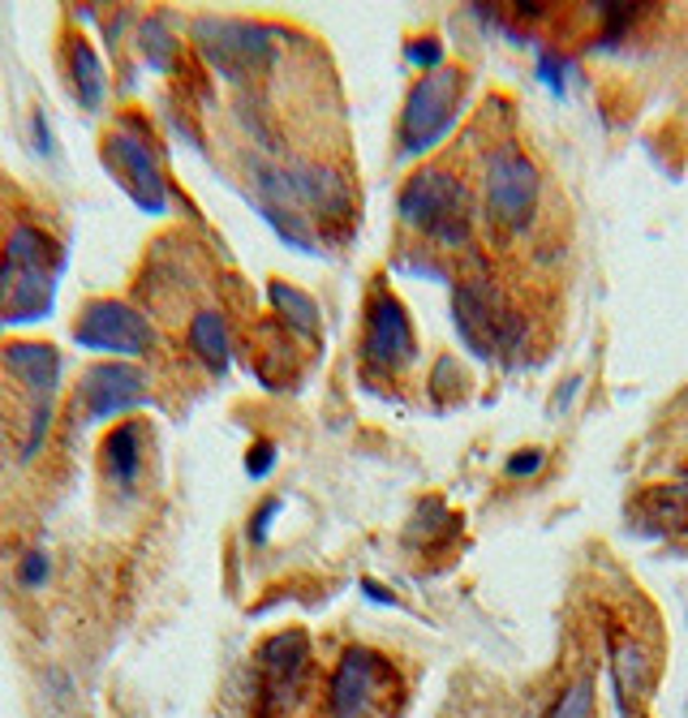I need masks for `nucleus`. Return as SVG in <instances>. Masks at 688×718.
<instances>
[{"instance_id": "a878e982", "label": "nucleus", "mask_w": 688, "mask_h": 718, "mask_svg": "<svg viewBox=\"0 0 688 718\" xmlns=\"http://www.w3.org/2000/svg\"><path fill=\"white\" fill-rule=\"evenodd\" d=\"M35 138H40V151L52 156V134H47V113H35Z\"/></svg>"}, {"instance_id": "9d476101", "label": "nucleus", "mask_w": 688, "mask_h": 718, "mask_svg": "<svg viewBox=\"0 0 688 718\" xmlns=\"http://www.w3.org/2000/svg\"><path fill=\"white\" fill-rule=\"evenodd\" d=\"M362 358L379 370H401L413 358V327H409L405 306L392 293H379L366 315Z\"/></svg>"}, {"instance_id": "423d86ee", "label": "nucleus", "mask_w": 688, "mask_h": 718, "mask_svg": "<svg viewBox=\"0 0 688 718\" xmlns=\"http://www.w3.org/2000/svg\"><path fill=\"white\" fill-rule=\"evenodd\" d=\"M538 190H542V177L533 160H526L517 147H499L490 151L486 160V207H490V220L508 233H521L533 220V207H538Z\"/></svg>"}, {"instance_id": "f3484780", "label": "nucleus", "mask_w": 688, "mask_h": 718, "mask_svg": "<svg viewBox=\"0 0 688 718\" xmlns=\"http://www.w3.org/2000/svg\"><path fill=\"white\" fill-rule=\"evenodd\" d=\"M272 306L284 315L288 327H297L301 336H315L319 331V306L301 293V288H293V284H272Z\"/></svg>"}, {"instance_id": "6e6552de", "label": "nucleus", "mask_w": 688, "mask_h": 718, "mask_svg": "<svg viewBox=\"0 0 688 718\" xmlns=\"http://www.w3.org/2000/svg\"><path fill=\"white\" fill-rule=\"evenodd\" d=\"M306 667H310V641L297 629L276 633L258 645L254 672H258V697H263L267 715H284L297 706L301 684H306Z\"/></svg>"}, {"instance_id": "39448f33", "label": "nucleus", "mask_w": 688, "mask_h": 718, "mask_svg": "<svg viewBox=\"0 0 688 718\" xmlns=\"http://www.w3.org/2000/svg\"><path fill=\"white\" fill-rule=\"evenodd\" d=\"M74 345L91 349V353H113V358H147L156 349V327L134 306L99 297V302L82 306L78 323H74Z\"/></svg>"}, {"instance_id": "aec40b11", "label": "nucleus", "mask_w": 688, "mask_h": 718, "mask_svg": "<svg viewBox=\"0 0 688 718\" xmlns=\"http://www.w3.org/2000/svg\"><path fill=\"white\" fill-rule=\"evenodd\" d=\"M47 572H52V568H47V556H43V551H31V556L18 563V581H22L27 590H40L43 581H47Z\"/></svg>"}, {"instance_id": "2eb2a0df", "label": "nucleus", "mask_w": 688, "mask_h": 718, "mask_svg": "<svg viewBox=\"0 0 688 718\" xmlns=\"http://www.w3.org/2000/svg\"><path fill=\"white\" fill-rule=\"evenodd\" d=\"M70 70H74V95H78V104L86 108V113H95V108L104 104L108 82H104V65H99L95 47H91L86 40L70 43Z\"/></svg>"}, {"instance_id": "0eeeda50", "label": "nucleus", "mask_w": 688, "mask_h": 718, "mask_svg": "<svg viewBox=\"0 0 688 718\" xmlns=\"http://www.w3.org/2000/svg\"><path fill=\"white\" fill-rule=\"evenodd\" d=\"M104 163L121 177L125 194L138 202L142 211H151V215L168 211V186H163L160 156H156L151 138L138 125H121L117 134L104 138Z\"/></svg>"}, {"instance_id": "6ab92c4d", "label": "nucleus", "mask_w": 688, "mask_h": 718, "mask_svg": "<svg viewBox=\"0 0 688 718\" xmlns=\"http://www.w3.org/2000/svg\"><path fill=\"white\" fill-rule=\"evenodd\" d=\"M547 718H594V679L581 676L576 684H568L564 697L555 701V710Z\"/></svg>"}, {"instance_id": "7ed1b4c3", "label": "nucleus", "mask_w": 688, "mask_h": 718, "mask_svg": "<svg viewBox=\"0 0 688 718\" xmlns=\"http://www.w3.org/2000/svg\"><path fill=\"white\" fill-rule=\"evenodd\" d=\"M194 43L203 52V61L229 82H250L263 74V65L272 61V31H263L258 22H237V18H203L194 22Z\"/></svg>"}, {"instance_id": "9b49d317", "label": "nucleus", "mask_w": 688, "mask_h": 718, "mask_svg": "<svg viewBox=\"0 0 688 718\" xmlns=\"http://www.w3.org/2000/svg\"><path fill=\"white\" fill-rule=\"evenodd\" d=\"M379 672H383V663L362 650V645H353V650H345V658H340V667H336V676H331V688H327V706H331V715L336 718H362L370 706H374V684H379Z\"/></svg>"}, {"instance_id": "ddd939ff", "label": "nucleus", "mask_w": 688, "mask_h": 718, "mask_svg": "<svg viewBox=\"0 0 688 718\" xmlns=\"http://www.w3.org/2000/svg\"><path fill=\"white\" fill-rule=\"evenodd\" d=\"M646 679H649V658L646 650H642V641H620L611 650V684H615V697H620L624 710L646 693Z\"/></svg>"}, {"instance_id": "20e7f679", "label": "nucleus", "mask_w": 688, "mask_h": 718, "mask_svg": "<svg viewBox=\"0 0 688 718\" xmlns=\"http://www.w3.org/2000/svg\"><path fill=\"white\" fill-rule=\"evenodd\" d=\"M456 104H461V70H431L422 82H413L401 113V147L405 156H422L431 151L456 120Z\"/></svg>"}, {"instance_id": "a211bd4d", "label": "nucleus", "mask_w": 688, "mask_h": 718, "mask_svg": "<svg viewBox=\"0 0 688 718\" xmlns=\"http://www.w3.org/2000/svg\"><path fill=\"white\" fill-rule=\"evenodd\" d=\"M172 52H177V40H172V31H168V22L163 18H147L142 22V56H147V65L151 70H172Z\"/></svg>"}, {"instance_id": "f257e3e1", "label": "nucleus", "mask_w": 688, "mask_h": 718, "mask_svg": "<svg viewBox=\"0 0 688 718\" xmlns=\"http://www.w3.org/2000/svg\"><path fill=\"white\" fill-rule=\"evenodd\" d=\"M56 272H61L56 241L40 233L35 224H18L9 233L4 263H0V302H4V323L9 327L35 323L52 310Z\"/></svg>"}, {"instance_id": "5701e85b", "label": "nucleus", "mask_w": 688, "mask_h": 718, "mask_svg": "<svg viewBox=\"0 0 688 718\" xmlns=\"http://www.w3.org/2000/svg\"><path fill=\"white\" fill-rule=\"evenodd\" d=\"M281 499H267L263 508H258V517L250 520V542H267V534H272V520L281 517Z\"/></svg>"}, {"instance_id": "dca6fc26", "label": "nucleus", "mask_w": 688, "mask_h": 718, "mask_svg": "<svg viewBox=\"0 0 688 718\" xmlns=\"http://www.w3.org/2000/svg\"><path fill=\"white\" fill-rule=\"evenodd\" d=\"M104 465L117 482L138 478V465H142V431L134 422L113 426V435L104 440Z\"/></svg>"}, {"instance_id": "4468645a", "label": "nucleus", "mask_w": 688, "mask_h": 718, "mask_svg": "<svg viewBox=\"0 0 688 718\" xmlns=\"http://www.w3.org/2000/svg\"><path fill=\"white\" fill-rule=\"evenodd\" d=\"M190 349L199 353L207 370H229V358H233V345H229V327L215 310H203L199 319L190 323Z\"/></svg>"}, {"instance_id": "b1692460", "label": "nucleus", "mask_w": 688, "mask_h": 718, "mask_svg": "<svg viewBox=\"0 0 688 718\" xmlns=\"http://www.w3.org/2000/svg\"><path fill=\"white\" fill-rule=\"evenodd\" d=\"M272 465H276V443H258V447L245 456V474H250V478L272 474Z\"/></svg>"}, {"instance_id": "4be33fe9", "label": "nucleus", "mask_w": 688, "mask_h": 718, "mask_svg": "<svg viewBox=\"0 0 688 718\" xmlns=\"http://www.w3.org/2000/svg\"><path fill=\"white\" fill-rule=\"evenodd\" d=\"M564 74H568V61H560V56H551V52H538V78L547 82L555 95L564 91Z\"/></svg>"}, {"instance_id": "f8f14e48", "label": "nucleus", "mask_w": 688, "mask_h": 718, "mask_svg": "<svg viewBox=\"0 0 688 718\" xmlns=\"http://www.w3.org/2000/svg\"><path fill=\"white\" fill-rule=\"evenodd\" d=\"M4 370L43 404H52V392L61 383V358L52 345H35V340H13L4 349Z\"/></svg>"}, {"instance_id": "f03ea898", "label": "nucleus", "mask_w": 688, "mask_h": 718, "mask_svg": "<svg viewBox=\"0 0 688 718\" xmlns=\"http://www.w3.org/2000/svg\"><path fill=\"white\" fill-rule=\"evenodd\" d=\"M469 211H474L469 190L444 168H426L409 177V186L401 190V220L447 245L469 241Z\"/></svg>"}, {"instance_id": "393cba45", "label": "nucleus", "mask_w": 688, "mask_h": 718, "mask_svg": "<svg viewBox=\"0 0 688 718\" xmlns=\"http://www.w3.org/2000/svg\"><path fill=\"white\" fill-rule=\"evenodd\" d=\"M538 469H542V452H533V447L517 452V456L508 461V474H512V478H526V474H538Z\"/></svg>"}, {"instance_id": "1a4fd4ad", "label": "nucleus", "mask_w": 688, "mask_h": 718, "mask_svg": "<svg viewBox=\"0 0 688 718\" xmlns=\"http://www.w3.org/2000/svg\"><path fill=\"white\" fill-rule=\"evenodd\" d=\"M142 400H147V374L129 361H99L78 383L82 422H108Z\"/></svg>"}, {"instance_id": "412c9836", "label": "nucleus", "mask_w": 688, "mask_h": 718, "mask_svg": "<svg viewBox=\"0 0 688 718\" xmlns=\"http://www.w3.org/2000/svg\"><path fill=\"white\" fill-rule=\"evenodd\" d=\"M440 61H444V47H440V40L409 43V65H422V70L431 74V70H440Z\"/></svg>"}]
</instances>
